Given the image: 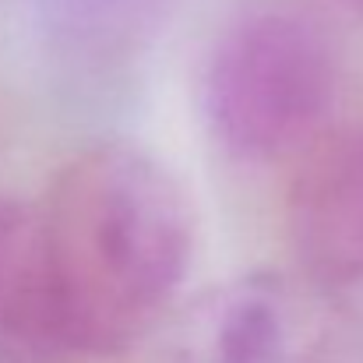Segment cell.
Masks as SVG:
<instances>
[{
    "instance_id": "1",
    "label": "cell",
    "mask_w": 363,
    "mask_h": 363,
    "mask_svg": "<svg viewBox=\"0 0 363 363\" xmlns=\"http://www.w3.org/2000/svg\"><path fill=\"white\" fill-rule=\"evenodd\" d=\"M35 212L74 353L113 357L141 342L194 257L180 180L145 148L110 141L74 155Z\"/></svg>"
},
{
    "instance_id": "2",
    "label": "cell",
    "mask_w": 363,
    "mask_h": 363,
    "mask_svg": "<svg viewBox=\"0 0 363 363\" xmlns=\"http://www.w3.org/2000/svg\"><path fill=\"white\" fill-rule=\"evenodd\" d=\"M346 64L332 28L300 7H254L230 21L205 64L198 103L212 141L237 162L303 155L328 134Z\"/></svg>"
},
{
    "instance_id": "3",
    "label": "cell",
    "mask_w": 363,
    "mask_h": 363,
    "mask_svg": "<svg viewBox=\"0 0 363 363\" xmlns=\"http://www.w3.org/2000/svg\"><path fill=\"white\" fill-rule=\"evenodd\" d=\"M307 272H243L198 296L180 325L187 363H353L357 321Z\"/></svg>"
},
{
    "instance_id": "4",
    "label": "cell",
    "mask_w": 363,
    "mask_h": 363,
    "mask_svg": "<svg viewBox=\"0 0 363 363\" xmlns=\"http://www.w3.org/2000/svg\"><path fill=\"white\" fill-rule=\"evenodd\" d=\"M286 194V237L300 272L350 289L363 282V123L303 152Z\"/></svg>"
},
{
    "instance_id": "5",
    "label": "cell",
    "mask_w": 363,
    "mask_h": 363,
    "mask_svg": "<svg viewBox=\"0 0 363 363\" xmlns=\"http://www.w3.org/2000/svg\"><path fill=\"white\" fill-rule=\"evenodd\" d=\"M74 357L39 212L0 198V363H67Z\"/></svg>"
},
{
    "instance_id": "6",
    "label": "cell",
    "mask_w": 363,
    "mask_h": 363,
    "mask_svg": "<svg viewBox=\"0 0 363 363\" xmlns=\"http://www.w3.org/2000/svg\"><path fill=\"white\" fill-rule=\"evenodd\" d=\"M162 0H57V14L64 25L78 35H89L92 43H110L134 32L145 18L155 14Z\"/></svg>"
},
{
    "instance_id": "7",
    "label": "cell",
    "mask_w": 363,
    "mask_h": 363,
    "mask_svg": "<svg viewBox=\"0 0 363 363\" xmlns=\"http://www.w3.org/2000/svg\"><path fill=\"white\" fill-rule=\"evenodd\" d=\"M339 4H342L346 11H353L357 18H363V0H339Z\"/></svg>"
}]
</instances>
